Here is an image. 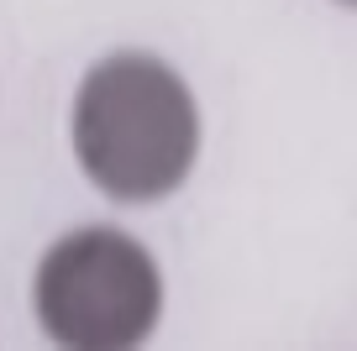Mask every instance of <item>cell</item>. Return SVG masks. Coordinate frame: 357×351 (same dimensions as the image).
Listing matches in <instances>:
<instances>
[{
    "instance_id": "7a4b0ae2",
    "label": "cell",
    "mask_w": 357,
    "mask_h": 351,
    "mask_svg": "<svg viewBox=\"0 0 357 351\" xmlns=\"http://www.w3.org/2000/svg\"><path fill=\"white\" fill-rule=\"evenodd\" d=\"M32 315L63 351H132L163 320V267L121 226L63 231L32 267Z\"/></svg>"
},
{
    "instance_id": "6da1fadb",
    "label": "cell",
    "mask_w": 357,
    "mask_h": 351,
    "mask_svg": "<svg viewBox=\"0 0 357 351\" xmlns=\"http://www.w3.org/2000/svg\"><path fill=\"white\" fill-rule=\"evenodd\" d=\"M200 100L190 79L147 47H116L84 68L68 105V147L111 205H163L200 163Z\"/></svg>"
},
{
    "instance_id": "3957f363",
    "label": "cell",
    "mask_w": 357,
    "mask_h": 351,
    "mask_svg": "<svg viewBox=\"0 0 357 351\" xmlns=\"http://www.w3.org/2000/svg\"><path fill=\"white\" fill-rule=\"evenodd\" d=\"M336 6H352V11H357V0H336Z\"/></svg>"
}]
</instances>
